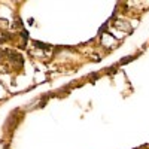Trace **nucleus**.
<instances>
[{"mask_svg":"<svg viewBox=\"0 0 149 149\" xmlns=\"http://www.w3.org/2000/svg\"><path fill=\"white\" fill-rule=\"evenodd\" d=\"M115 42H116V39H115V37H112L110 34H106V36H104V39H103V45L107 46V48H110Z\"/></svg>","mask_w":149,"mask_h":149,"instance_id":"f257e3e1","label":"nucleus"}]
</instances>
